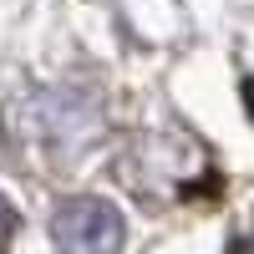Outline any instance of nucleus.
Masks as SVG:
<instances>
[{"label": "nucleus", "mask_w": 254, "mask_h": 254, "mask_svg": "<svg viewBox=\"0 0 254 254\" xmlns=\"http://www.w3.org/2000/svg\"><path fill=\"white\" fill-rule=\"evenodd\" d=\"M51 229L66 254H117L122 249V214L102 198H66L56 208Z\"/></svg>", "instance_id": "obj_1"}, {"label": "nucleus", "mask_w": 254, "mask_h": 254, "mask_svg": "<svg viewBox=\"0 0 254 254\" xmlns=\"http://www.w3.org/2000/svg\"><path fill=\"white\" fill-rule=\"evenodd\" d=\"M10 234H15V208L0 198V254H5V244H10Z\"/></svg>", "instance_id": "obj_2"}]
</instances>
